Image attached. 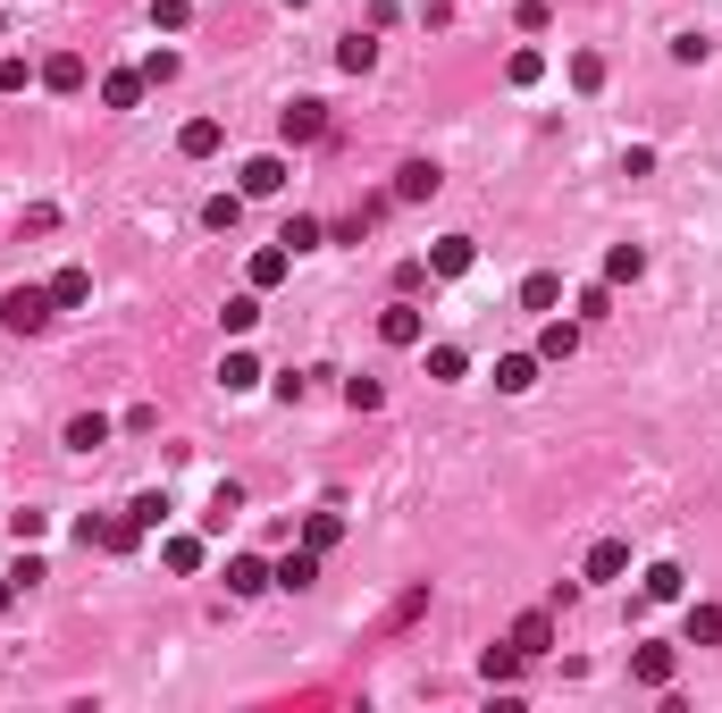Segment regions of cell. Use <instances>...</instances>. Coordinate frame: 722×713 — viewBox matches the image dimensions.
Returning <instances> with one entry per match:
<instances>
[{
  "label": "cell",
  "instance_id": "f546056e",
  "mask_svg": "<svg viewBox=\"0 0 722 713\" xmlns=\"http://www.w3.org/2000/svg\"><path fill=\"white\" fill-rule=\"evenodd\" d=\"M320 235H328V227H320V219H303V210H294V219L278 227V244H285V252H311Z\"/></svg>",
  "mask_w": 722,
  "mask_h": 713
},
{
  "label": "cell",
  "instance_id": "9a60e30c",
  "mask_svg": "<svg viewBox=\"0 0 722 713\" xmlns=\"http://www.w3.org/2000/svg\"><path fill=\"white\" fill-rule=\"evenodd\" d=\"M379 337H387V344H420V311H412V302H387V311H379Z\"/></svg>",
  "mask_w": 722,
  "mask_h": 713
},
{
  "label": "cell",
  "instance_id": "1f68e13d",
  "mask_svg": "<svg viewBox=\"0 0 722 713\" xmlns=\"http://www.w3.org/2000/svg\"><path fill=\"white\" fill-rule=\"evenodd\" d=\"M219 320H228V337H252V328H261V294H235Z\"/></svg>",
  "mask_w": 722,
  "mask_h": 713
},
{
  "label": "cell",
  "instance_id": "9c48e42d",
  "mask_svg": "<svg viewBox=\"0 0 722 713\" xmlns=\"http://www.w3.org/2000/svg\"><path fill=\"white\" fill-rule=\"evenodd\" d=\"M285 269H294V252H285V244H269V252H252V269H244V278H252V294H269V285H285Z\"/></svg>",
  "mask_w": 722,
  "mask_h": 713
},
{
  "label": "cell",
  "instance_id": "ffe728a7",
  "mask_svg": "<svg viewBox=\"0 0 722 713\" xmlns=\"http://www.w3.org/2000/svg\"><path fill=\"white\" fill-rule=\"evenodd\" d=\"M622 571H630V545H622V538L589 545V580H622Z\"/></svg>",
  "mask_w": 722,
  "mask_h": 713
},
{
  "label": "cell",
  "instance_id": "277c9868",
  "mask_svg": "<svg viewBox=\"0 0 722 713\" xmlns=\"http://www.w3.org/2000/svg\"><path fill=\"white\" fill-rule=\"evenodd\" d=\"M471 261H479L471 235H438V244H429V278H471Z\"/></svg>",
  "mask_w": 722,
  "mask_h": 713
},
{
  "label": "cell",
  "instance_id": "60d3db41",
  "mask_svg": "<svg viewBox=\"0 0 722 713\" xmlns=\"http://www.w3.org/2000/svg\"><path fill=\"white\" fill-rule=\"evenodd\" d=\"M26 76H34L26 59H0V93H26Z\"/></svg>",
  "mask_w": 722,
  "mask_h": 713
},
{
  "label": "cell",
  "instance_id": "cb8c5ba5",
  "mask_svg": "<svg viewBox=\"0 0 722 713\" xmlns=\"http://www.w3.org/2000/svg\"><path fill=\"white\" fill-rule=\"evenodd\" d=\"M554 302H563V278H546V269L521 278V311H554Z\"/></svg>",
  "mask_w": 722,
  "mask_h": 713
},
{
  "label": "cell",
  "instance_id": "3957f363",
  "mask_svg": "<svg viewBox=\"0 0 722 713\" xmlns=\"http://www.w3.org/2000/svg\"><path fill=\"white\" fill-rule=\"evenodd\" d=\"M278 134H285V143H320V134H328V101H285Z\"/></svg>",
  "mask_w": 722,
  "mask_h": 713
},
{
  "label": "cell",
  "instance_id": "7402d4cb",
  "mask_svg": "<svg viewBox=\"0 0 722 713\" xmlns=\"http://www.w3.org/2000/svg\"><path fill=\"white\" fill-rule=\"evenodd\" d=\"M219 386H228V394H252V386H261V361H252V353H228V361H219Z\"/></svg>",
  "mask_w": 722,
  "mask_h": 713
},
{
  "label": "cell",
  "instance_id": "e0dca14e",
  "mask_svg": "<svg viewBox=\"0 0 722 713\" xmlns=\"http://www.w3.org/2000/svg\"><path fill=\"white\" fill-rule=\"evenodd\" d=\"M311 580H320V554H311V545H294V554L278 563V588H294V596H303Z\"/></svg>",
  "mask_w": 722,
  "mask_h": 713
},
{
  "label": "cell",
  "instance_id": "4fadbf2b",
  "mask_svg": "<svg viewBox=\"0 0 722 713\" xmlns=\"http://www.w3.org/2000/svg\"><path fill=\"white\" fill-rule=\"evenodd\" d=\"M513 672H521V646H513V639L479 655V680H488V689H513Z\"/></svg>",
  "mask_w": 722,
  "mask_h": 713
},
{
  "label": "cell",
  "instance_id": "4316f807",
  "mask_svg": "<svg viewBox=\"0 0 722 713\" xmlns=\"http://www.w3.org/2000/svg\"><path fill=\"white\" fill-rule=\"evenodd\" d=\"M68 445H77V453L110 445V420H101V412H77V420H68Z\"/></svg>",
  "mask_w": 722,
  "mask_h": 713
},
{
  "label": "cell",
  "instance_id": "2e32d148",
  "mask_svg": "<svg viewBox=\"0 0 722 713\" xmlns=\"http://www.w3.org/2000/svg\"><path fill=\"white\" fill-rule=\"evenodd\" d=\"M244 193H285V160H278V151L244 160Z\"/></svg>",
  "mask_w": 722,
  "mask_h": 713
},
{
  "label": "cell",
  "instance_id": "b9f144b4",
  "mask_svg": "<svg viewBox=\"0 0 722 713\" xmlns=\"http://www.w3.org/2000/svg\"><path fill=\"white\" fill-rule=\"evenodd\" d=\"M9 604H18V580H9V571H0V613H9Z\"/></svg>",
  "mask_w": 722,
  "mask_h": 713
},
{
  "label": "cell",
  "instance_id": "484cf974",
  "mask_svg": "<svg viewBox=\"0 0 722 713\" xmlns=\"http://www.w3.org/2000/svg\"><path fill=\"white\" fill-rule=\"evenodd\" d=\"M689 646H722V604H689Z\"/></svg>",
  "mask_w": 722,
  "mask_h": 713
},
{
  "label": "cell",
  "instance_id": "8fae6325",
  "mask_svg": "<svg viewBox=\"0 0 722 713\" xmlns=\"http://www.w3.org/2000/svg\"><path fill=\"white\" fill-rule=\"evenodd\" d=\"M42 84H51V93H84V59L77 51H51V59H42Z\"/></svg>",
  "mask_w": 722,
  "mask_h": 713
},
{
  "label": "cell",
  "instance_id": "ab89813d",
  "mask_svg": "<svg viewBox=\"0 0 722 713\" xmlns=\"http://www.w3.org/2000/svg\"><path fill=\"white\" fill-rule=\"evenodd\" d=\"M42 529H51V521H42V512H9V538H18V545H34Z\"/></svg>",
  "mask_w": 722,
  "mask_h": 713
},
{
  "label": "cell",
  "instance_id": "8992f818",
  "mask_svg": "<svg viewBox=\"0 0 722 713\" xmlns=\"http://www.w3.org/2000/svg\"><path fill=\"white\" fill-rule=\"evenodd\" d=\"M143 101V68H110L101 76V110H134Z\"/></svg>",
  "mask_w": 722,
  "mask_h": 713
},
{
  "label": "cell",
  "instance_id": "83f0119b",
  "mask_svg": "<svg viewBox=\"0 0 722 713\" xmlns=\"http://www.w3.org/2000/svg\"><path fill=\"white\" fill-rule=\"evenodd\" d=\"M337 538H344V512H311V521H303V545H311V554H328Z\"/></svg>",
  "mask_w": 722,
  "mask_h": 713
},
{
  "label": "cell",
  "instance_id": "30bf717a",
  "mask_svg": "<svg viewBox=\"0 0 722 713\" xmlns=\"http://www.w3.org/2000/svg\"><path fill=\"white\" fill-rule=\"evenodd\" d=\"M580 353V320H546L538 328V361H571Z\"/></svg>",
  "mask_w": 722,
  "mask_h": 713
},
{
  "label": "cell",
  "instance_id": "d6986e66",
  "mask_svg": "<svg viewBox=\"0 0 722 713\" xmlns=\"http://www.w3.org/2000/svg\"><path fill=\"white\" fill-rule=\"evenodd\" d=\"M429 378H438V386L471 378V353H462V344H429Z\"/></svg>",
  "mask_w": 722,
  "mask_h": 713
},
{
  "label": "cell",
  "instance_id": "f35d334b",
  "mask_svg": "<svg viewBox=\"0 0 722 713\" xmlns=\"http://www.w3.org/2000/svg\"><path fill=\"white\" fill-rule=\"evenodd\" d=\"M127 512H134V529H160V521H169V504H160V495H134Z\"/></svg>",
  "mask_w": 722,
  "mask_h": 713
},
{
  "label": "cell",
  "instance_id": "44dd1931",
  "mask_svg": "<svg viewBox=\"0 0 722 713\" xmlns=\"http://www.w3.org/2000/svg\"><path fill=\"white\" fill-rule=\"evenodd\" d=\"M513 646H521V655H546V646H554V621H546V613H521V621H513Z\"/></svg>",
  "mask_w": 722,
  "mask_h": 713
},
{
  "label": "cell",
  "instance_id": "d4e9b609",
  "mask_svg": "<svg viewBox=\"0 0 722 713\" xmlns=\"http://www.w3.org/2000/svg\"><path fill=\"white\" fill-rule=\"evenodd\" d=\"M681 588H689V571H681V563H646V596H655V604H672Z\"/></svg>",
  "mask_w": 722,
  "mask_h": 713
},
{
  "label": "cell",
  "instance_id": "5bb4252c",
  "mask_svg": "<svg viewBox=\"0 0 722 713\" xmlns=\"http://www.w3.org/2000/svg\"><path fill=\"white\" fill-rule=\"evenodd\" d=\"M219 143H228V127H219V118H193V127L177 134V151H185V160H210Z\"/></svg>",
  "mask_w": 722,
  "mask_h": 713
},
{
  "label": "cell",
  "instance_id": "ac0fdd59",
  "mask_svg": "<svg viewBox=\"0 0 722 713\" xmlns=\"http://www.w3.org/2000/svg\"><path fill=\"white\" fill-rule=\"evenodd\" d=\"M630 672H639L646 689H672V646H639V655H630Z\"/></svg>",
  "mask_w": 722,
  "mask_h": 713
},
{
  "label": "cell",
  "instance_id": "8d00e7d4",
  "mask_svg": "<svg viewBox=\"0 0 722 713\" xmlns=\"http://www.w3.org/2000/svg\"><path fill=\"white\" fill-rule=\"evenodd\" d=\"M504 76H513V84H538V76H546V51H513V59H504Z\"/></svg>",
  "mask_w": 722,
  "mask_h": 713
},
{
  "label": "cell",
  "instance_id": "d590c367",
  "mask_svg": "<svg viewBox=\"0 0 722 713\" xmlns=\"http://www.w3.org/2000/svg\"><path fill=\"white\" fill-rule=\"evenodd\" d=\"M185 18H193V0H152V26H160V34H185Z\"/></svg>",
  "mask_w": 722,
  "mask_h": 713
},
{
  "label": "cell",
  "instance_id": "836d02e7",
  "mask_svg": "<svg viewBox=\"0 0 722 713\" xmlns=\"http://www.w3.org/2000/svg\"><path fill=\"white\" fill-rule=\"evenodd\" d=\"M235 512H244V488H219V495H210V512H202V529H228Z\"/></svg>",
  "mask_w": 722,
  "mask_h": 713
},
{
  "label": "cell",
  "instance_id": "74e56055",
  "mask_svg": "<svg viewBox=\"0 0 722 713\" xmlns=\"http://www.w3.org/2000/svg\"><path fill=\"white\" fill-rule=\"evenodd\" d=\"M571 84H580V93H596V84H605V59L580 51V59H571Z\"/></svg>",
  "mask_w": 722,
  "mask_h": 713
},
{
  "label": "cell",
  "instance_id": "5b68a950",
  "mask_svg": "<svg viewBox=\"0 0 722 713\" xmlns=\"http://www.w3.org/2000/svg\"><path fill=\"white\" fill-rule=\"evenodd\" d=\"M261 588H278V571H269L261 554H235L228 563V596H261Z\"/></svg>",
  "mask_w": 722,
  "mask_h": 713
},
{
  "label": "cell",
  "instance_id": "603a6c76",
  "mask_svg": "<svg viewBox=\"0 0 722 713\" xmlns=\"http://www.w3.org/2000/svg\"><path fill=\"white\" fill-rule=\"evenodd\" d=\"M337 68H344V76L379 68V42H370V34H344V42H337Z\"/></svg>",
  "mask_w": 722,
  "mask_h": 713
},
{
  "label": "cell",
  "instance_id": "52a82bcc",
  "mask_svg": "<svg viewBox=\"0 0 722 713\" xmlns=\"http://www.w3.org/2000/svg\"><path fill=\"white\" fill-rule=\"evenodd\" d=\"M438 185H445V177L429 169V160H403V169H395V202H429Z\"/></svg>",
  "mask_w": 722,
  "mask_h": 713
},
{
  "label": "cell",
  "instance_id": "d6a6232c",
  "mask_svg": "<svg viewBox=\"0 0 722 713\" xmlns=\"http://www.w3.org/2000/svg\"><path fill=\"white\" fill-rule=\"evenodd\" d=\"M160 563H169V571H202V538H169V545H160Z\"/></svg>",
  "mask_w": 722,
  "mask_h": 713
},
{
  "label": "cell",
  "instance_id": "ba28073f",
  "mask_svg": "<svg viewBox=\"0 0 722 713\" xmlns=\"http://www.w3.org/2000/svg\"><path fill=\"white\" fill-rule=\"evenodd\" d=\"M538 370H546L538 353H504V361H495V386H504V394H530V386H538Z\"/></svg>",
  "mask_w": 722,
  "mask_h": 713
},
{
  "label": "cell",
  "instance_id": "e575fe53",
  "mask_svg": "<svg viewBox=\"0 0 722 713\" xmlns=\"http://www.w3.org/2000/svg\"><path fill=\"white\" fill-rule=\"evenodd\" d=\"M344 403H353V412H379L387 386H379V378H344Z\"/></svg>",
  "mask_w": 722,
  "mask_h": 713
},
{
  "label": "cell",
  "instance_id": "7c38bea8",
  "mask_svg": "<svg viewBox=\"0 0 722 713\" xmlns=\"http://www.w3.org/2000/svg\"><path fill=\"white\" fill-rule=\"evenodd\" d=\"M51 302H59V311H84V302H93V269H59V278H51Z\"/></svg>",
  "mask_w": 722,
  "mask_h": 713
},
{
  "label": "cell",
  "instance_id": "f1b7e54d",
  "mask_svg": "<svg viewBox=\"0 0 722 713\" xmlns=\"http://www.w3.org/2000/svg\"><path fill=\"white\" fill-rule=\"evenodd\" d=\"M639 269H646V252H639V244H613V252H605V285H630Z\"/></svg>",
  "mask_w": 722,
  "mask_h": 713
},
{
  "label": "cell",
  "instance_id": "6da1fadb",
  "mask_svg": "<svg viewBox=\"0 0 722 713\" xmlns=\"http://www.w3.org/2000/svg\"><path fill=\"white\" fill-rule=\"evenodd\" d=\"M59 320V302H51V285H18V294L0 302V328L9 337H42V328Z\"/></svg>",
  "mask_w": 722,
  "mask_h": 713
},
{
  "label": "cell",
  "instance_id": "4dcf8cb0",
  "mask_svg": "<svg viewBox=\"0 0 722 713\" xmlns=\"http://www.w3.org/2000/svg\"><path fill=\"white\" fill-rule=\"evenodd\" d=\"M235 219H244V193H210L202 202V227H219V235H228Z\"/></svg>",
  "mask_w": 722,
  "mask_h": 713
},
{
  "label": "cell",
  "instance_id": "7a4b0ae2",
  "mask_svg": "<svg viewBox=\"0 0 722 713\" xmlns=\"http://www.w3.org/2000/svg\"><path fill=\"white\" fill-rule=\"evenodd\" d=\"M77 538H84V545H101V554H127V545L143 538V529H134V512H84V521H77Z\"/></svg>",
  "mask_w": 722,
  "mask_h": 713
}]
</instances>
